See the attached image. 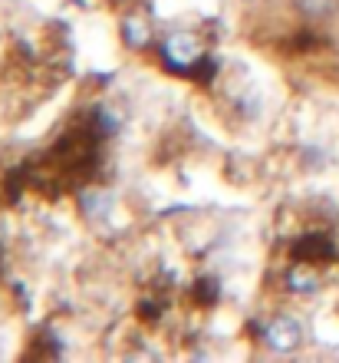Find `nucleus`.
Returning a JSON list of instances; mask_svg holds the SVG:
<instances>
[{
  "label": "nucleus",
  "instance_id": "nucleus-2",
  "mask_svg": "<svg viewBox=\"0 0 339 363\" xmlns=\"http://www.w3.org/2000/svg\"><path fill=\"white\" fill-rule=\"evenodd\" d=\"M300 337H303V330L293 317H273L264 330V340L273 347V350H280V354L293 350V347L300 344Z\"/></svg>",
  "mask_w": 339,
  "mask_h": 363
},
{
  "label": "nucleus",
  "instance_id": "nucleus-1",
  "mask_svg": "<svg viewBox=\"0 0 339 363\" xmlns=\"http://www.w3.org/2000/svg\"><path fill=\"white\" fill-rule=\"evenodd\" d=\"M161 53L168 60L171 69H195L201 63V47L191 33H175L161 43Z\"/></svg>",
  "mask_w": 339,
  "mask_h": 363
}]
</instances>
